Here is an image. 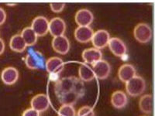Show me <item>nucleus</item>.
Instances as JSON below:
<instances>
[{"mask_svg": "<svg viewBox=\"0 0 155 116\" xmlns=\"http://www.w3.org/2000/svg\"><path fill=\"white\" fill-rule=\"evenodd\" d=\"M54 93L61 104L73 105L85 95V85L74 76L63 77L55 83Z\"/></svg>", "mask_w": 155, "mask_h": 116, "instance_id": "1", "label": "nucleus"}, {"mask_svg": "<svg viewBox=\"0 0 155 116\" xmlns=\"http://www.w3.org/2000/svg\"><path fill=\"white\" fill-rule=\"evenodd\" d=\"M146 89V82L143 77L136 75L132 79L126 83V91L131 97H137L142 95Z\"/></svg>", "mask_w": 155, "mask_h": 116, "instance_id": "2", "label": "nucleus"}, {"mask_svg": "<svg viewBox=\"0 0 155 116\" xmlns=\"http://www.w3.org/2000/svg\"><path fill=\"white\" fill-rule=\"evenodd\" d=\"M151 27L145 23H138L134 30V36L136 40L140 44H147L152 38Z\"/></svg>", "mask_w": 155, "mask_h": 116, "instance_id": "3", "label": "nucleus"}, {"mask_svg": "<svg viewBox=\"0 0 155 116\" xmlns=\"http://www.w3.org/2000/svg\"><path fill=\"white\" fill-rule=\"evenodd\" d=\"M25 63L27 67L32 70L40 69L44 66V57L41 52L33 50L27 53Z\"/></svg>", "mask_w": 155, "mask_h": 116, "instance_id": "4", "label": "nucleus"}, {"mask_svg": "<svg viewBox=\"0 0 155 116\" xmlns=\"http://www.w3.org/2000/svg\"><path fill=\"white\" fill-rule=\"evenodd\" d=\"M30 27L35 32L37 37H43L49 32V21L44 16H37L32 22Z\"/></svg>", "mask_w": 155, "mask_h": 116, "instance_id": "5", "label": "nucleus"}, {"mask_svg": "<svg viewBox=\"0 0 155 116\" xmlns=\"http://www.w3.org/2000/svg\"><path fill=\"white\" fill-rule=\"evenodd\" d=\"M31 108L38 112L47 111L50 106L49 98L45 94H38L32 98L30 101Z\"/></svg>", "mask_w": 155, "mask_h": 116, "instance_id": "6", "label": "nucleus"}, {"mask_svg": "<svg viewBox=\"0 0 155 116\" xmlns=\"http://www.w3.org/2000/svg\"><path fill=\"white\" fill-rule=\"evenodd\" d=\"M110 35L109 32L105 30H99L96 32H94L93 37L92 38V43L94 47L98 50L103 49L108 45Z\"/></svg>", "mask_w": 155, "mask_h": 116, "instance_id": "7", "label": "nucleus"}, {"mask_svg": "<svg viewBox=\"0 0 155 116\" xmlns=\"http://www.w3.org/2000/svg\"><path fill=\"white\" fill-rule=\"evenodd\" d=\"M95 77L98 79L103 80L109 77L111 72V66L106 60H100L93 64L92 67Z\"/></svg>", "mask_w": 155, "mask_h": 116, "instance_id": "8", "label": "nucleus"}, {"mask_svg": "<svg viewBox=\"0 0 155 116\" xmlns=\"http://www.w3.org/2000/svg\"><path fill=\"white\" fill-rule=\"evenodd\" d=\"M108 46H109V50L115 56L122 57L125 56L127 53V46L121 39L117 38V37H112L108 43Z\"/></svg>", "mask_w": 155, "mask_h": 116, "instance_id": "9", "label": "nucleus"}, {"mask_svg": "<svg viewBox=\"0 0 155 116\" xmlns=\"http://www.w3.org/2000/svg\"><path fill=\"white\" fill-rule=\"evenodd\" d=\"M47 71L52 75H58L63 71L64 68V63L60 57L53 56L49 58L45 62Z\"/></svg>", "mask_w": 155, "mask_h": 116, "instance_id": "10", "label": "nucleus"}, {"mask_svg": "<svg viewBox=\"0 0 155 116\" xmlns=\"http://www.w3.org/2000/svg\"><path fill=\"white\" fill-rule=\"evenodd\" d=\"M66 30V23L63 19L54 17L49 22V32L54 37L63 36Z\"/></svg>", "mask_w": 155, "mask_h": 116, "instance_id": "11", "label": "nucleus"}, {"mask_svg": "<svg viewBox=\"0 0 155 116\" xmlns=\"http://www.w3.org/2000/svg\"><path fill=\"white\" fill-rule=\"evenodd\" d=\"M74 20L79 27H89L94 20L92 12L87 9H81L76 12Z\"/></svg>", "mask_w": 155, "mask_h": 116, "instance_id": "12", "label": "nucleus"}, {"mask_svg": "<svg viewBox=\"0 0 155 116\" xmlns=\"http://www.w3.org/2000/svg\"><path fill=\"white\" fill-rule=\"evenodd\" d=\"M51 44L54 50L59 54H66L70 50V42L64 35L54 37Z\"/></svg>", "mask_w": 155, "mask_h": 116, "instance_id": "13", "label": "nucleus"}, {"mask_svg": "<svg viewBox=\"0 0 155 116\" xmlns=\"http://www.w3.org/2000/svg\"><path fill=\"white\" fill-rule=\"evenodd\" d=\"M1 79L5 85H14L19 79V71L13 67H5L1 73Z\"/></svg>", "mask_w": 155, "mask_h": 116, "instance_id": "14", "label": "nucleus"}, {"mask_svg": "<svg viewBox=\"0 0 155 116\" xmlns=\"http://www.w3.org/2000/svg\"><path fill=\"white\" fill-rule=\"evenodd\" d=\"M94 31L90 27H78L74 30V37L78 42L85 44L92 40Z\"/></svg>", "mask_w": 155, "mask_h": 116, "instance_id": "15", "label": "nucleus"}, {"mask_svg": "<svg viewBox=\"0 0 155 116\" xmlns=\"http://www.w3.org/2000/svg\"><path fill=\"white\" fill-rule=\"evenodd\" d=\"M81 56L85 63H91L93 65L94 63L102 60V53L100 50H98L95 47H91L83 50Z\"/></svg>", "mask_w": 155, "mask_h": 116, "instance_id": "16", "label": "nucleus"}, {"mask_svg": "<svg viewBox=\"0 0 155 116\" xmlns=\"http://www.w3.org/2000/svg\"><path fill=\"white\" fill-rule=\"evenodd\" d=\"M136 76V69L132 64L124 63L120 67L118 70V77L120 81L124 83L132 79Z\"/></svg>", "mask_w": 155, "mask_h": 116, "instance_id": "17", "label": "nucleus"}, {"mask_svg": "<svg viewBox=\"0 0 155 116\" xmlns=\"http://www.w3.org/2000/svg\"><path fill=\"white\" fill-rule=\"evenodd\" d=\"M128 102L127 94L123 91H116L112 94L111 104L115 108L122 109L125 108Z\"/></svg>", "mask_w": 155, "mask_h": 116, "instance_id": "18", "label": "nucleus"}, {"mask_svg": "<svg viewBox=\"0 0 155 116\" xmlns=\"http://www.w3.org/2000/svg\"><path fill=\"white\" fill-rule=\"evenodd\" d=\"M139 108L142 112L150 114L153 111V95L147 94L141 97L139 101Z\"/></svg>", "mask_w": 155, "mask_h": 116, "instance_id": "19", "label": "nucleus"}, {"mask_svg": "<svg viewBox=\"0 0 155 116\" xmlns=\"http://www.w3.org/2000/svg\"><path fill=\"white\" fill-rule=\"evenodd\" d=\"M9 47L11 50H12L15 52H19L22 53L26 50L27 48V44L23 40L20 34H16V35L12 36V38L10 39L9 41Z\"/></svg>", "mask_w": 155, "mask_h": 116, "instance_id": "20", "label": "nucleus"}, {"mask_svg": "<svg viewBox=\"0 0 155 116\" xmlns=\"http://www.w3.org/2000/svg\"><path fill=\"white\" fill-rule=\"evenodd\" d=\"M78 75H79V79L82 81H91L95 78V74H94L92 68L85 63H81L78 69Z\"/></svg>", "mask_w": 155, "mask_h": 116, "instance_id": "21", "label": "nucleus"}, {"mask_svg": "<svg viewBox=\"0 0 155 116\" xmlns=\"http://www.w3.org/2000/svg\"><path fill=\"white\" fill-rule=\"evenodd\" d=\"M20 35L27 44V46H33L37 43L38 37L30 27L23 29Z\"/></svg>", "mask_w": 155, "mask_h": 116, "instance_id": "22", "label": "nucleus"}, {"mask_svg": "<svg viewBox=\"0 0 155 116\" xmlns=\"http://www.w3.org/2000/svg\"><path fill=\"white\" fill-rule=\"evenodd\" d=\"M58 116H76V111L71 105H61L58 109Z\"/></svg>", "mask_w": 155, "mask_h": 116, "instance_id": "23", "label": "nucleus"}, {"mask_svg": "<svg viewBox=\"0 0 155 116\" xmlns=\"http://www.w3.org/2000/svg\"><path fill=\"white\" fill-rule=\"evenodd\" d=\"M76 116H95V111L92 107L85 105L78 109Z\"/></svg>", "mask_w": 155, "mask_h": 116, "instance_id": "24", "label": "nucleus"}, {"mask_svg": "<svg viewBox=\"0 0 155 116\" xmlns=\"http://www.w3.org/2000/svg\"><path fill=\"white\" fill-rule=\"evenodd\" d=\"M50 7L54 12L58 13V12H62V10L64 9L65 3H64V2H51V3H50Z\"/></svg>", "mask_w": 155, "mask_h": 116, "instance_id": "25", "label": "nucleus"}, {"mask_svg": "<svg viewBox=\"0 0 155 116\" xmlns=\"http://www.w3.org/2000/svg\"><path fill=\"white\" fill-rule=\"evenodd\" d=\"M22 116H40V112L30 108L25 110Z\"/></svg>", "mask_w": 155, "mask_h": 116, "instance_id": "26", "label": "nucleus"}, {"mask_svg": "<svg viewBox=\"0 0 155 116\" xmlns=\"http://www.w3.org/2000/svg\"><path fill=\"white\" fill-rule=\"evenodd\" d=\"M6 19V13L2 8L0 7V26L5 23Z\"/></svg>", "mask_w": 155, "mask_h": 116, "instance_id": "27", "label": "nucleus"}, {"mask_svg": "<svg viewBox=\"0 0 155 116\" xmlns=\"http://www.w3.org/2000/svg\"><path fill=\"white\" fill-rule=\"evenodd\" d=\"M5 50V43L2 38H0V55L2 54Z\"/></svg>", "mask_w": 155, "mask_h": 116, "instance_id": "28", "label": "nucleus"}, {"mask_svg": "<svg viewBox=\"0 0 155 116\" xmlns=\"http://www.w3.org/2000/svg\"><path fill=\"white\" fill-rule=\"evenodd\" d=\"M142 116H147V115H142Z\"/></svg>", "mask_w": 155, "mask_h": 116, "instance_id": "29", "label": "nucleus"}]
</instances>
